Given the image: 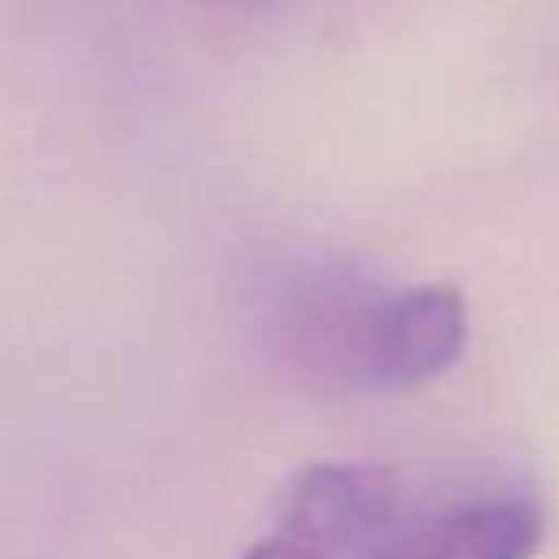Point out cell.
<instances>
[{
    "instance_id": "cell-1",
    "label": "cell",
    "mask_w": 559,
    "mask_h": 559,
    "mask_svg": "<svg viewBox=\"0 0 559 559\" xmlns=\"http://www.w3.org/2000/svg\"><path fill=\"white\" fill-rule=\"evenodd\" d=\"M262 345L310 389L384 397L441 380L467 349L454 284L389 288L341 262H297L262 280Z\"/></svg>"
},
{
    "instance_id": "cell-4",
    "label": "cell",
    "mask_w": 559,
    "mask_h": 559,
    "mask_svg": "<svg viewBox=\"0 0 559 559\" xmlns=\"http://www.w3.org/2000/svg\"><path fill=\"white\" fill-rule=\"evenodd\" d=\"M240 559H323V555H319V550H310L306 542H297V537L280 533V537H266V542L249 546Z\"/></svg>"
},
{
    "instance_id": "cell-2",
    "label": "cell",
    "mask_w": 559,
    "mask_h": 559,
    "mask_svg": "<svg viewBox=\"0 0 559 559\" xmlns=\"http://www.w3.org/2000/svg\"><path fill=\"white\" fill-rule=\"evenodd\" d=\"M284 533L319 555L367 550L402 520V480L380 463H314L284 489Z\"/></svg>"
},
{
    "instance_id": "cell-3",
    "label": "cell",
    "mask_w": 559,
    "mask_h": 559,
    "mask_svg": "<svg viewBox=\"0 0 559 559\" xmlns=\"http://www.w3.org/2000/svg\"><path fill=\"white\" fill-rule=\"evenodd\" d=\"M546 511L528 493H485L432 520L397 524L358 559H533Z\"/></svg>"
}]
</instances>
